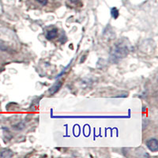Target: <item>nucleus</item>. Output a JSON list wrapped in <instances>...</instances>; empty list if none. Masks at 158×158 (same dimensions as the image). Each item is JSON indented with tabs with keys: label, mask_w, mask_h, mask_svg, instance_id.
Here are the masks:
<instances>
[{
	"label": "nucleus",
	"mask_w": 158,
	"mask_h": 158,
	"mask_svg": "<svg viewBox=\"0 0 158 158\" xmlns=\"http://www.w3.org/2000/svg\"><path fill=\"white\" fill-rule=\"evenodd\" d=\"M128 52H129V49L126 43L119 42V44H116L112 49L111 57L116 59H120L125 58L128 55Z\"/></svg>",
	"instance_id": "obj_1"
},
{
	"label": "nucleus",
	"mask_w": 158,
	"mask_h": 158,
	"mask_svg": "<svg viewBox=\"0 0 158 158\" xmlns=\"http://www.w3.org/2000/svg\"><path fill=\"white\" fill-rule=\"evenodd\" d=\"M54 118H85V119H100V118H126V116H54Z\"/></svg>",
	"instance_id": "obj_2"
},
{
	"label": "nucleus",
	"mask_w": 158,
	"mask_h": 158,
	"mask_svg": "<svg viewBox=\"0 0 158 158\" xmlns=\"http://www.w3.org/2000/svg\"><path fill=\"white\" fill-rule=\"evenodd\" d=\"M147 148L152 152H157L158 150V141L156 138H151L146 142Z\"/></svg>",
	"instance_id": "obj_3"
},
{
	"label": "nucleus",
	"mask_w": 158,
	"mask_h": 158,
	"mask_svg": "<svg viewBox=\"0 0 158 158\" xmlns=\"http://www.w3.org/2000/svg\"><path fill=\"white\" fill-rule=\"evenodd\" d=\"M62 85V82H61V81L57 82L55 83V84H54V85L48 89L49 94H50L51 96H52V95H54V94H56V93H57V92H58L59 90L61 89Z\"/></svg>",
	"instance_id": "obj_4"
},
{
	"label": "nucleus",
	"mask_w": 158,
	"mask_h": 158,
	"mask_svg": "<svg viewBox=\"0 0 158 158\" xmlns=\"http://www.w3.org/2000/svg\"><path fill=\"white\" fill-rule=\"evenodd\" d=\"M58 35V29L56 28H53L51 29V30L47 32V34H46V38L47 40H52L54 38H56Z\"/></svg>",
	"instance_id": "obj_5"
},
{
	"label": "nucleus",
	"mask_w": 158,
	"mask_h": 158,
	"mask_svg": "<svg viewBox=\"0 0 158 158\" xmlns=\"http://www.w3.org/2000/svg\"><path fill=\"white\" fill-rule=\"evenodd\" d=\"M12 156H13V152L9 149H2V151H1V154H0V157L3 158L11 157Z\"/></svg>",
	"instance_id": "obj_6"
},
{
	"label": "nucleus",
	"mask_w": 158,
	"mask_h": 158,
	"mask_svg": "<svg viewBox=\"0 0 158 158\" xmlns=\"http://www.w3.org/2000/svg\"><path fill=\"white\" fill-rule=\"evenodd\" d=\"M111 17L114 18V19H117L119 15V12L118 9L116 8V7H113V8H111Z\"/></svg>",
	"instance_id": "obj_7"
},
{
	"label": "nucleus",
	"mask_w": 158,
	"mask_h": 158,
	"mask_svg": "<svg viewBox=\"0 0 158 158\" xmlns=\"http://www.w3.org/2000/svg\"><path fill=\"white\" fill-rule=\"evenodd\" d=\"M40 5H42V6H45V5H47V1L48 0H36Z\"/></svg>",
	"instance_id": "obj_8"
},
{
	"label": "nucleus",
	"mask_w": 158,
	"mask_h": 158,
	"mask_svg": "<svg viewBox=\"0 0 158 158\" xmlns=\"http://www.w3.org/2000/svg\"><path fill=\"white\" fill-rule=\"evenodd\" d=\"M70 2H73V3H76L77 2H78V0H70Z\"/></svg>",
	"instance_id": "obj_9"
},
{
	"label": "nucleus",
	"mask_w": 158,
	"mask_h": 158,
	"mask_svg": "<svg viewBox=\"0 0 158 158\" xmlns=\"http://www.w3.org/2000/svg\"><path fill=\"white\" fill-rule=\"evenodd\" d=\"M2 70H3V69H2V68H1V67H0V73H1V72H2Z\"/></svg>",
	"instance_id": "obj_10"
}]
</instances>
